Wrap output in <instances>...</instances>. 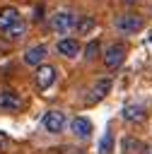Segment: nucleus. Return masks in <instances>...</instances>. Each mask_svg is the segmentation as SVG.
I'll return each instance as SVG.
<instances>
[{"label":"nucleus","instance_id":"nucleus-1","mask_svg":"<svg viewBox=\"0 0 152 154\" xmlns=\"http://www.w3.org/2000/svg\"><path fill=\"white\" fill-rule=\"evenodd\" d=\"M145 26V22H142V17L140 14H121V17H116V29L121 31V34H138L140 29Z\"/></svg>","mask_w":152,"mask_h":154},{"label":"nucleus","instance_id":"nucleus-2","mask_svg":"<svg viewBox=\"0 0 152 154\" xmlns=\"http://www.w3.org/2000/svg\"><path fill=\"white\" fill-rule=\"evenodd\" d=\"M123 60H125V46H123V43H111V46L106 48V53H104V65H106V70H118V67L123 65Z\"/></svg>","mask_w":152,"mask_h":154},{"label":"nucleus","instance_id":"nucleus-3","mask_svg":"<svg viewBox=\"0 0 152 154\" xmlns=\"http://www.w3.org/2000/svg\"><path fill=\"white\" fill-rule=\"evenodd\" d=\"M75 14L72 12H55L53 17H51V31H55V34H68L70 29H75Z\"/></svg>","mask_w":152,"mask_h":154},{"label":"nucleus","instance_id":"nucleus-4","mask_svg":"<svg viewBox=\"0 0 152 154\" xmlns=\"http://www.w3.org/2000/svg\"><path fill=\"white\" fill-rule=\"evenodd\" d=\"M53 82H55V67L53 65H46V63L36 65V87L41 91H46Z\"/></svg>","mask_w":152,"mask_h":154},{"label":"nucleus","instance_id":"nucleus-5","mask_svg":"<svg viewBox=\"0 0 152 154\" xmlns=\"http://www.w3.org/2000/svg\"><path fill=\"white\" fill-rule=\"evenodd\" d=\"M109 91H111V77H99V79L94 82V87H92V94L87 96V106L99 103Z\"/></svg>","mask_w":152,"mask_h":154},{"label":"nucleus","instance_id":"nucleus-6","mask_svg":"<svg viewBox=\"0 0 152 154\" xmlns=\"http://www.w3.org/2000/svg\"><path fill=\"white\" fill-rule=\"evenodd\" d=\"M43 128L48 132H53V135L63 132V128H65V113L63 111H48L43 116Z\"/></svg>","mask_w":152,"mask_h":154},{"label":"nucleus","instance_id":"nucleus-7","mask_svg":"<svg viewBox=\"0 0 152 154\" xmlns=\"http://www.w3.org/2000/svg\"><path fill=\"white\" fill-rule=\"evenodd\" d=\"M22 108V99L10 91V89H2L0 91V111H19Z\"/></svg>","mask_w":152,"mask_h":154},{"label":"nucleus","instance_id":"nucleus-8","mask_svg":"<svg viewBox=\"0 0 152 154\" xmlns=\"http://www.w3.org/2000/svg\"><path fill=\"white\" fill-rule=\"evenodd\" d=\"M123 118L128 123H142L147 118V111L140 106V103H125L123 106Z\"/></svg>","mask_w":152,"mask_h":154},{"label":"nucleus","instance_id":"nucleus-9","mask_svg":"<svg viewBox=\"0 0 152 154\" xmlns=\"http://www.w3.org/2000/svg\"><path fill=\"white\" fill-rule=\"evenodd\" d=\"M72 135H75V137H80V140L92 137V120H89V118H84V116H77V118L72 120Z\"/></svg>","mask_w":152,"mask_h":154},{"label":"nucleus","instance_id":"nucleus-10","mask_svg":"<svg viewBox=\"0 0 152 154\" xmlns=\"http://www.w3.org/2000/svg\"><path fill=\"white\" fill-rule=\"evenodd\" d=\"M46 53H48V48L43 46V43H39V46H31L27 53H24V63L27 65H41L43 63V58H46Z\"/></svg>","mask_w":152,"mask_h":154},{"label":"nucleus","instance_id":"nucleus-11","mask_svg":"<svg viewBox=\"0 0 152 154\" xmlns=\"http://www.w3.org/2000/svg\"><path fill=\"white\" fill-rule=\"evenodd\" d=\"M58 53L65 55V58H75V55L80 53L77 38H60V41H58Z\"/></svg>","mask_w":152,"mask_h":154},{"label":"nucleus","instance_id":"nucleus-12","mask_svg":"<svg viewBox=\"0 0 152 154\" xmlns=\"http://www.w3.org/2000/svg\"><path fill=\"white\" fill-rule=\"evenodd\" d=\"M17 19H19L17 7H10V5L2 7V10H0V31H5V29H7L12 22H17Z\"/></svg>","mask_w":152,"mask_h":154},{"label":"nucleus","instance_id":"nucleus-13","mask_svg":"<svg viewBox=\"0 0 152 154\" xmlns=\"http://www.w3.org/2000/svg\"><path fill=\"white\" fill-rule=\"evenodd\" d=\"M94 26H97V19H94L92 14H82V17L75 19V31H77V34H89Z\"/></svg>","mask_w":152,"mask_h":154},{"label":"nucleus","instance_id":"nucleus-14","mask_svg":"<svg viewBox=\"0 0 152 154\" xmlns=\"http://www.w3.org/2000/svg\"><path fill=\"white\" fill-rule=\"evenodd\" d=\"M24 31H27V22L17 19V22H12V24L5 29V36H7L10 41H19V38L24 36Z\"/></svg>","mask_w":152,"mask_h":154},{"label":"nucleus","instance_id":"nucleus-15","mask_svg":"<svg viewBox=\"0 0 152 154\" xmlns=\"http://www.w3.org/2000/svg\"><path fill=\"white\" fill-rule=\"evenodd\" d=\"M142 152V142L135 137H125L123 140V154H140Z\"/></svg>","mask_w":152,"mask_h":154},{"label":"nucleus","instance_id":"nucleus-16","mask_svg":"<svg viewBox=\"0 0 152 154\" xmlns=\"http://www.w3.org/2000/svg\"><path fill=\"white\" fill-rule=\"evenodd\" d=\"M113 152V135L111 130H104V137L99 142V154H111Z\"/></svg>","mask_w":152,"mask_h":154},{"label":"nucleus","instance_id":"nucleus-17","mask_svg":"<svg viewBox=\"0 0 152 154\" xmlns=\"http://www.w3.org/2000/svg\"><path fill=\"white\" fill-rule=\"evenodd\" d=\"M99 48H101V46H99V38H92V41L87 43V48H84V58H87V60H94L97 53H99Z\"/></svg>","mask_w":152,"mask_h":154},{"label":"nucleus","instance_id":"nucleus-18","mask_svg":"<svg viewBox=\"0 0 152 154\" xmlns=\"http://www.w3.org/2000/svg\"><path fill=\"white\" fill-rule=\"evenodd\" d=\"M10 144H12V140L0 130V152H5V149H10Z\"/></svg>","mask_w":152,"mask_h":154},{"label":"nucleus","instance_id":"nucleus-19","mask_svg":"<svg viewBox=\"0 0 152 154\" xmlns=\"http://www.w3.org/2000/svg\"><path fill=\"white\" fill-rule=\"evenodd\" d=\"M43 19V7H36V12H34V22H41Z\"/></svg>","mask_w":152,"mask_h":154},{"label":"nucleus","instance_id":"nucleus-20","mask_svg":"<svg viewBox=\"0 0 152 154\" xmlns=\"http://www.w3.org/2000/svg\"><path fill=\"white\" fill-rule=\"evenodd\" d=\"M140 154H152V147H142V152Z\"/></svg>","mask_w":152,"mask_h":154},{"label":"nucleus","instance_id":"nucleus-21","mask_svg":"<svg viewBox=\"0 0 152 154\" xmlns=\"http://www.w3.org/2000/svg\"><path fill=\"white\" fill-rule=\"evenodd\" d=\"M125 5H135V2H140V0H123Z\"/></svg>","mask_w":152,"mask_h":154}]
</instances>
